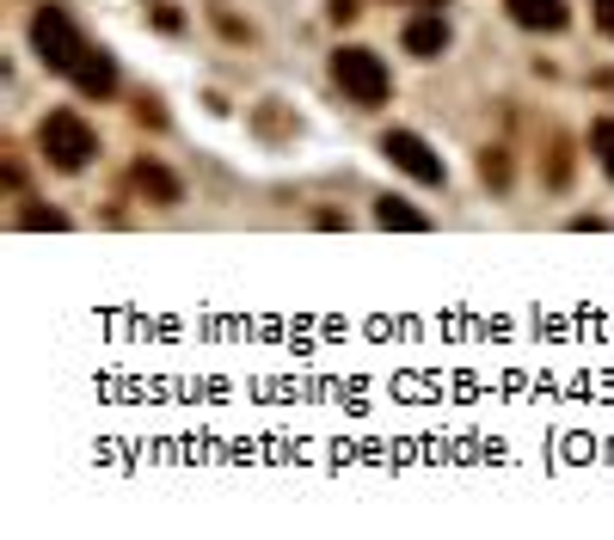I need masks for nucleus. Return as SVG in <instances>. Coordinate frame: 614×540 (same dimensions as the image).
<instances>
[{
  "label": "nucleus",
  "instance_id": "obj_8",
  "mask_svg": "<svg viewBox=\"0 0 614 540\" xmlns=\"http://www.w3.org/2000/svg\"><path fill=\"white\" fill-rule=\"evenodd\" d=\"M136 191H141V197H148V203H179V179H172V172L167 166H160V160H136Z\"/></svg>",
  "mask_w": 614,
  "mask_h": 540
},
{
  "label": "nucleus",
  "instance_id": "obj_7",
  "mask_svg": "<svg viewBox=\"0 0 614 540\" xmlns=\"http://www.w3.org/2000/svg\"><path fill=\"white\" fill-rule=\"evenodd\" d=\"M406 49L412 56H443L448 49V25H443V13H418V19H406Z\"/></svg>",
  "mask_w": 614,
  "mask_h": 540
},
{
  "label": "nucleus",
  "instance_id": "obj_3",
  "mask_svg": "<svg viewBox=\"0 0 614 540\" xmlns=\"http://www.w3.org/2000/svg\"><path fill=\"white\" fill-rule=\"evenodd\" d=\"M332 80L344 87V99H356V105H387V93H394L387 62L375 56V49H356V44L332 56Z\"/></svg>",
  "mask_w": 614,
  "mask_h": 540
},
{
  "label": "nucleus",
  "instance_id": "obj_5",
  "mask_svg": "<svg viewBox=\"0 0 614 540\" xmlns=\"http://www.w3.org/2000/svg\"><path fill=\"white\" fill-rule=\"evenodd\" d=\"M68 80H75L87 99H111V93H117V62H111V49L87 44V56L75 62V74H68Z\"/></svg>",
  "mask_w": 614,
  "mask_h": 540
},
{
  "label": "nucleus",
  "instance_id": "obj_6",
  "mask_svg": "<svg viewBox=\"0 0 614 540\" xmlns=\"http://www.w3.org/2000/svg\"><path fill=\"white\" fill-rule=\"evenodd\" d=\"M522 32H566V0H504Z\"/></svg>",
  "mask_w": 614,
  "mask_h": 540
},
{
  "label": "nucleus",
  "instance_id": "obj_2",
  "mask_svg": "<svg viewBox=\"0 0 614 540\" xmlns=\"http://www.w3.org/2000/svg\"><path fill=\"white\" fill-rule=\"evenodd\" d=\"M31 49H37V62L49 74H75V62L87 56V37L75 32V19L61 13V7H37L31 13Z\"/></svg>",
  "mask_w": 614,
  "mask_h": 540
},
{
  "label": "nucleus",
  "instance_id": "obj_9",
  "mask_svg": "<svg viewBox=\"0 0 614 540\" xmlns=\"http://www.w3.org/2000/svg\"><path fill=\"white\" fill-rule=\"evenodd\" d=\"M375 221H382L387 233H424V228H430L424 209H412V203H399V197H382V203H375Z\"/></svg>",
  "mask_w": 614,
  "mask_h": 540
},
{
  "label": "nucleus",
  "instance_id": "obj_11",
  "mask_svg": "<svg viewBox=\"0 0 614 540\" xmlns=\"http://www.w3.org/2000/svg\"><path fill=\"white\" fill-rule=\"evenodd\" d=\"M19 221H25V228H37V233H61V228H68V216H61V209H25V216H19Z\"/></svg>",
  "mask_w": 614,
  "mask_h": 540
},
{
  "label": "nucleus",
  "instance_id": "obj_1",
  "mask_svg": "<svg viewBox=\"0 0 614 540\" xmlns=\"http://www.w3.org/2000/svg\"><path fill=\"white\" fill-rule=\"evenodd\" d=\"M37 148H44V160L56 172H80L99 154V136H92V124L80 111H49L44 124H37Z\"/></svg>",
  "mask_w": 614,
  "mask_h": 540
},
{
  "label": "nucleus",
  "instance_id": "obj_4",
  "mask_svg": "<svg viewBox=\"0 0 614 540\" xmlns=\"http://www.w3.org/2000/svg\"><path fill=\"white\" fill-rule=\"evenodd\" d=\"M382 154L394 160L406 179H418V185H443L448 172H443V160L430 154V141L424 136H412V129H387L382 136Z\"/></svg>",
  "mask_w": 614,
  "mask_h": 540
},
{
  "label": "nucleus",
  "instance_id": "obj_14",
  "mask_svg": "<svg viewBox=\"0 0 614 540\" xmlns=\"http://www.w3.org/2000/svg\"><path fill=\"white\" fill-rule=\"evenodd\" d=\"M596 25L614 37V0H596Z\"/></svg>",
  "mask_w": 614,
  "mask_h": 540
},
{
  "label": "nucleus",
  "instance_id": "obj_13",
  "mask_svg": "<svg viewBox=\"0 0 614 540\" xmlns=\"http://www.w3.org/2000/svg\"><path fill=\"white\" fill-rule=\"evenodd\" d=\"M326 13H332V19H338V25H351V19H356V13H363V7H356V0H326Z\"/></svg>",
  "mask_w": 614,
  "mask_h": 540
},
{
  "label": "nucleus",
  "instance_id": "obj_10",
  "mask_svg": "<svg viewBox=\"0 0 614 540\" xmlns=\"http://www.w3.org/2000/svg\"><path fill=\"white\" fill-rule=\"evenodd\" d=\"M590 154H596V166L614 179V117H596V124H590Z\"/></svg>",
  "mask_w": 614,
  "mask_h": 540
},
{
  "label": "nucleus",
  "instance_id": "obj_12",
  "mask_svg": "<svg viewBox=\"0 0 614 540\" xmlns=\"http://www.w3.org/2000/svg\"><path fill=\"white\" fill-rule=\"evenodd\" d=\"M479 172H486L491 185H504V179H510V160H504V154H498V148H491V154H486V160H479Z\"/></svg>",
  "mask_w": 614,
  "mask_h": 540
}]
</instances>
